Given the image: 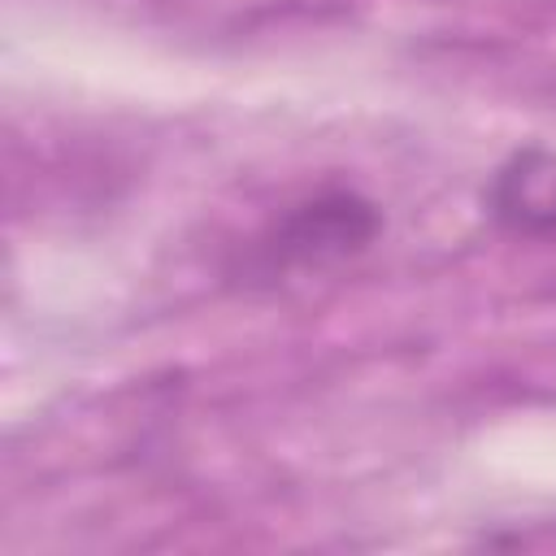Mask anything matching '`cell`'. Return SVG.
Returning <instances> with one entry per match:
<instances>
[{
  "instance_id": "1",
  "label": "cell",
  "mask_w": 556,
  "mask_h": 556,
  "mask_svg": "<svg viewBox=\"0 0 556 556\" xmlns=\"http://www.w3.org/2000/svg\"><path fill=\"white\" fill-rule=\"evenodd\" d=\"M378 208L356 191H321L295 208H287L265 235L269 265H321L361 252L378 235Z\"/></svg>"
},
{
  "instance_id": "2",
  "label": "cell",
  "mask_w": 556,
  "mask_h": 556,
  "mask_svg": "<svg viewBox=\"0 0 556 556\" xmlns=\"http://www.w3.org/2000/svg\"><path fill=\"white\" fill-rule=\"evenodd\" d=\"M491 204L517 230H552L556 226V174L539 152L517 156L491 187Z\"/></svg>"
}]
</instances>
